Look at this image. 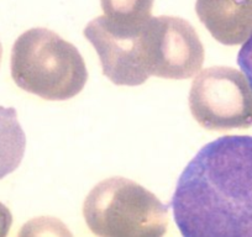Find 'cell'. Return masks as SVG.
Instances as JSON below:
<instances>
[{"label": "cell", "mask_w": 252, "mask_h": 237, "mask_svg": "<svg viewBox=\"0 0 252 237\" xmlns=\"http://www.w3.org/2000/svg\"><path fill=\"white\" fill-rule=\"evenodd\" d=\"M186 237H252V136H222L199 149L171 202Z\"/></svg>", "instance_id": "obj_1"}, {"label": "cell", "mask_w": 252, "mask_h": 237, "mask_svg": "<svg viewBox=\"0 0 252 237\" xmlns=\"http://www.w3.org/2000/svg\"><path fill=\"white\" fill-rule=\"evenodd\" d=\"M10 69L19 88L51 101L74 98L88 81L76 46L45 28L19 36L11 50Z\"/></svg>", "instance_id": "obj_2"}, {"label": "cell", "mask_w": 252, "mask_h": 237, "mask_svg": "<svg viewBox=\"0 0 252 237\" xmlns=\"http://www.w3.org/2000/svg\"><path fill=\"white\" fill-rule=\"evenodd\" d=\"M83 215L96 236L159 237L168 227V207L123 177L98 183L84 200Z\"/></svg>", "instance_id": "obj_3"}, {"label": "cell", "mask_w": 252, "mask_h": 237, "mask_svg": "<svg viewBox=\"0 0 252 237\" xmlns=\"http://www.w3.org/2000/svg\"><path fill=\"white\" fill-rule=\"evenodd\" d=\"M189 109L198 124L212 131L252 126V89L240 71L215 66L198 74L189 91Z\"/></svg>", "instance_id": "obj_4"}, {"label": "cell", "mask_w": 252, "mask_h": 237, "mask_svg": "<svg viewBox=\"0 0 252 237\" xmlns=\"http://www.w3.org/2000/svg\"><path fill=\"white\" fill-rule=\"evenodd\" d=\"M144 47L150 76L159 78H192L204 62L199 35L178 16L150 18L144 26Z\"/></svg>", "instance_id": "obj_5"}, {"label": "cell", "mask_w": 252, "mask_h": 237, "mask_svg": "<svg viewBox=\"0 0 252 237\" xmlns=\"http://www.w3.org/2000/svg\"><path fill=\"white\" fill-rule=\"evenodd\" d=\"M144 26L118 28L103 15L84 28V37L95 48L103 74L116 86H141L151 77L145 58Z\"/></svg>", "instance_id": "obj_6"}, {"label": "cell", "mask_w": 252, "mask_h": 237, "mask_svg": "<svg viewBox=\"0 0 252 237\" xmlns=\"http://www.w3.org/2000/svg\"><path fill=\"white\" fill-rule=\"evenodd\" d=\"M195 11L210 35L222 45H240L251 36L252 0H197Z\"/></svg>", "instance_id": "obj_7"}, {"label": "cell", "mask_w": 252, "mask_h": 237, "mask_svg": "<svg viewBox=\"0 0 252 237\" xmlns=\"http://www.w3.org/2000/svg\"><path fill=\"white\" fill-rule=\"evenodd\" d=\"M26 148V136L14 108L0 105V179L20 166Z\"/></svg>", "instance_id": "obj_8"}, {"label": "cell", "mask_w": 252, "mask_h": 237, "mask_svg": "<svg viewBox=\"0 0 252 237\" xmlns=\"http://www.w3.org/2000/svg\"><path fill=\"white\" fill-rule=\"evenodd\" d=\"M155 0H100L104 16L123 29H140L151 18Z\"/></svg>", "instance_id": "obj_9"}, {"label": "cell", "mask_w": 252, "mask_h": 237, "mask_svg": "<svg viewBox=\"0 0 252 237\" xmlns=\"http://www.w3.org/2000/svg\"><path fill=\"white\" fill-rule=\"evenodd\" d=\"M237 64L244 71V73L246 74L247 81L250 82L252 87V33L245 41L244 46H242L239 55H237Z\"/></svg>", "instance_id": "obj_10"}, {"label": "cell", "mask_w": 252, "mask_h": 237, "mask_svg": "<svg viewBox=\"0 0 252 237\" xmlns=\"http://www.w3.org/2000/svg\"><path fill=\"white\" fill-rule=\"evenodd\" d=\"M11 224H13V215L8 207L0 203V237H5L9 234Z\"/></svg>", "instance_id": "obj_11"}, {"label": "cell", "mask_w": 252, "mask_h": 237, "mask_svg": "<svg viewBox=\"0 0 252 237\" xmlns=\"http://www.w3.org/2000/svg\"><path fill=\"white\" fill-rule=\"evenodd\" d=\"M1 56H3V46H1V42H0V62H1Z\"/></svg>", "instance_id": "obj_12"}]
</instances>
